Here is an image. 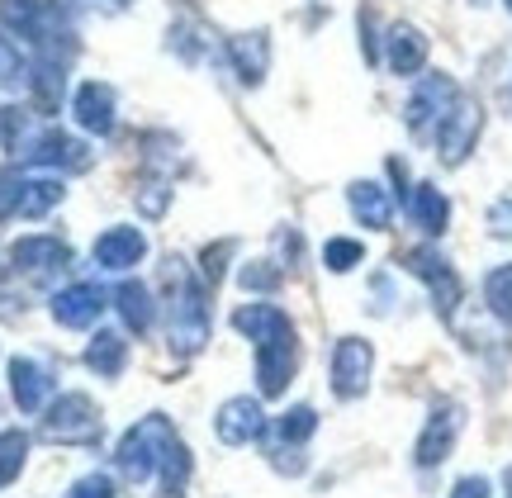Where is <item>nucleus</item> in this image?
<instances>
[{"instance_id":"27","label":"nucleus","mask_w":512,"mask_h":498,"mask_svg":"<svg viewBox=\"0 0 512 498\" xmlns=\"http://www.w3.org/2000/svg\"><path fill=\"white\" fill-rule=\"evenodd\" d=\"M313 427H318V413H313L309 404H299V408H290V413L280 418V437H285V442H304Z\"/></svg>"},{"instance_id":"12","label":"nucleus","mask_w":512,"mask_h":498,"mask_svg":"<svg viewBox=\"0 0 512 498\" xmlns=\"http://www.w3.org/2000/svg\"><path fill=\"white\" fill-rule=\"evenodd\" d=\"M105 314V290L100 285H72L53 299V318L62 328H91L95 318Z\"/></svg>"},{"instance_id":"29","label":"nucleus","mask_w":512,"mask_h":498,"mask_svg":"<svg viewBox=\"0 0 512 498\" xmlns=\"http://www.w3.org/2000/svg\"><path fill=\"white\" fill-rule=\"evenodd\" d=\"M19 72H24V57H19V48L10 43V38H0V86H15Z\"/></svg>"},{"instance_id":"1","label":"nucleus","mask_w":512,"mask_h":498,"mask_svg":"<svg viewBox=\"0 0 512 498\" xmlns=\"http://www.w3.org/2000/svg\"><path fill=\"white\" fill-rule=\"evenodd\" d=\"M233 328L247 332L256 342V380H261V394L275 399L285 394L294 366H299V347H294V323L275 304H247L233 314Z\"/></svg>"},{"instance_id":"32","label":"nucleus","mask_w":512,"mask_h":498,"mask_svg":"<svg viewBox=\"0 0 512 498\" xmlns=\"http://www.w3.org/2000/svg\"><path fill=\"white\" fill-rule=\"evenodd\" d=\"M233 257V242H223V247H209V252H204V276L209 280H219L223 276V261Z\"/></svg>"},{"instance_id":"14","label":"nucleus","mask_w":512,"mask_h":498,"mask_svg":"<svg viewBox=\"0 0 512 498\" xmlns=\"http://www.w3.org/2000/svg\"><path fill=\"white\" fill-rule=\"evenodd\" d=\"M10 261H15L19 271H57V266H67L72 261V247L62 238H19L10 247Z\"/></svg>"},{"instance_id":"7","label":"nucleus","mask_w":512,"mask_h":498,"mask_svg":"<svg viewBox=\"0 0 512 498\" xmlns=\"http://www.w3.org/2000/svg\"><path fill=\"white\" fill-rule=\"evenodd\" d=\"M479 129H484V114H479L475 100H456L451 105V114L441 119V138H437V148H441V162L446 166H460L470 152H475L479 143Z\"/></svg>"},{"instance_id":"9","label":"nucleus","mask_w":512,"mask_h":498,"mask_svg":"<svg viewBox=\"0 0 512 498\" xmlns=\"http://www.w3.org/2000/svg\"><path fill=\"white\" fill-rule=\"evenodd\" d=\"M460 423H465L460 404H437L432 408V418H427V427H422V437H418V465L422 470H432V465H441L446 456H451V446H456V437H460Z\"/></svg>"},{"instance_id":"35","label":"nucleus","mask_w":512,"mask_h":498,"mask_svg":"<svg viewBox=\"0 0 512 498\" xmlns=\"http://www.w3.org/2000/svg\"><path fill=\"white\" fill-rule=\"evenodd\" d=\"M508 10H512V0H508Z\"/></svg>"},{"instance_id":"21","label":"nucleus","mask_w":512,"mask_h":498,"mask_svg":"<svg viewBox=\"0 0 512 498\" xmlns=\"http://www.w3.org/2000/svg\"><path fill=\"white\" fill-rule=\"evenodd\" d=\"M228 57H233V67H238L242 81H261L266 76V38L261 34H242L228 43Z\"/></svg>"},{"instance_id":"8","label":"nucleus","mask_w":512,"mask_h":498,"mask_svg":"<svg viewBox=\"0 0 512 498\" xmlns=\"http://www.w3.org/2000/svg\"><path fill=\"white\" fill-rule=\"evenodd\" d=\"M456 100H460V91L451 76H422V86L413 91V100H408V129L427 133L432 124H441V119L451 114Z\"/></svg>"},{"instance_id":"15","label":"nucleus","mask_w":512,"mask_h":498,"mask_svg":"<svg viewBox=\"0 0 512 498\" xmlns=\"http://www.w3.org/2000/svg\"><path fill=\"white\" fill-rule=\"evenodd\" d=\"M147 242L138 228H110V233H100L95 242V261L105 266V271H128L133 261H143Z\"/></svg>"},{"instance_id":"28","label":"nucleus","mask_w":512,"mask_h":498,"mask_svg":"<svg viewBox=\"0 0 512 498\" xmlns=\"http://www.w3.org/2000/svg\"><path fill=\"white\" fill-rule=\"evenodd\" d=\"M19 176L10 171V166H0V219H10V214H19Z\"/></svg>"},{"instance_id":"19","label":"nucleus","mask_w":512,"mask_h":498,"mask_svg":"<svg viewBox=\"0 0 512 498\" xmlns=\"http://www.w3.org/2000/svg\"><path fill=\"white\" fill-rule=\"evenodd\" d=\"M422 57H427V38L418 29H408V24H394V34H389V67L399 76H413L422 67Z\"/></svg>"},{"instance_id":"4","label":"nucleus","mask_w":512,"mask_h":498,"mask_svg":"<svg viewBox=\"0 0 512 498\" xmlns=\"http://www.w3.org/2000/svg\"><path fill=\"white\" fill-rule=\"evenodd\" d=\"M15 157L34 166H67V171H86L91 166V148L81 138H67L62 129H38L15 143Z\"/></svg>"},{"instance_id":"33","label":"nucleus","mask_w":512,"mask_h":498,"mask_svg":"<svg viewBox=\"0 0 512 498\" xmlns=\"http://www.w3.org/2000/svg\"><path fill=\"white\" fill-rule=\"evenodd\" d=\"M451 498H489V480H479V475H465V480L451 489Z\"/></svg>"},{"instance_id":"26","label":"nucleus","mask_w":512,"mask_h":498,"mask_svg":"<svg viewBox=\"0 0 512 498\" xmlns=\"http://www.w3.org/2000/svg\"><path fill=\"white\" fill-rule=\"evenodd\" d=\"M361 257H366V247H361L356 238H332L328 247H323L328 271H351V266H361Z\"/></svg>"},{"instance_id":"10","label":"nucleus","mask_w":512,"mask_h":498,"mask_svg":"<svg viewBox=\"0 0 512 498\" xmlns=\"http://www.w3.org/2000/svg\"><path fill=\"white\" fill-rule=\"evenodd\" d=\"M408 271L432 285V299H437L441 314H446V318L456 314V304H460V276L451 271V266H446V257H437L432 247H422V252H408Z\"/></svg>"},{"instance_id":"30","label":"nucleus","mask_w":512,"mask_h":498,"mask_svg":"<svg viewBox=\"0 0 512 498\" xmlns=\"http://www.w3.org/2000/svg\"><path fill=\"white\" fill-rule=\"evenodd\" d=\"M67 498H114V484L105 475H86V480L72 484V494Z\"/></svg>"},{"instance_id":"23","label":"nucleus","mask_w":512,"mask_h":498,"mask_svg":"<svg viewBox=\"0 0 512 498\" xmlns=\"http://www.w3.org/2000/svg\"><path fill=\"white\" fill-rule=\"evenodd\" d=\"M57 200H62V181H48V176H43V181L19 185V214H24V219H43Z\"/></svg>"},{"instance_id":"34","label":"nucleus","mask_w":512,"mask_h":498,"mask_svg":"<svg viewBox=\"0 0 512 498\" xmlns=\"http://www.w3.org/2000/svg\"><path fill=\"white\" fill-rule=\"evenodd\" d=\"M489 223H494V233L512 238V200H498V204H494V214H489Z\"/></svg>"},{"instance_id":"5","label":"nucleus","mask_w":512,"mask_h":498,"mask_svg":"<svg viewBox=\"0 0 512 498\" xmlns=\"http://www.w3.org/2000/svg\"><path fill=\"white\" fill-rule=\"evenodd\" d=\"M370 366H375V351L366 337H342L332 347V389L337 399H361L370 389Z\"/></svg>"},{"instance_id":"24","label":"nucleus","mask_w":512,"mask_h":498,"mask_svg":"<svg viewBox=\"0 0 512 498\" xmlns=\"http://www.w3.org/2000/svg\"><path fill=\"white\" fill-rule=\"evenodd\" d=\"M24 456H29V437L10 427V432H0V484H10L24 470Z\"/></svg>"},{"instance_id":"20","label":"nucleus","mask_w":512,"mask_h":498,"mask_svg":"<svg viewBox=\"0 0 512 498\" xmlns=\"http://www.w3.org/2000/svg\"><path fill=\"white\" fill-rule=\"evenodd\" d=\"M128 361V342L119 337V332H95L91 347H86V366L95 370V375H105V380H114L119 370H124Z\"/></svg>"},{"instance_id":"3","label":"nucleus","mask_w":512,"mask_h":498,"mask_svg":"<svg viewBox=\"0 0 512 498\" xmlns=\"http://www.w3.org/2000/svg\"><path fill=\"white\" fill-rule=\"evenodd\" d=\"M171 442H176V432H171V423H166L162 413H152L147 423L128 427V437L119 442V470H124V480L128 484L152 480L162 470V456Z\"/></svg>"},{"instance_id":"18","label":"nucleus","mask_w":512,"mask_h":498,"mask_svg":"<svg viewBox=\"0 0 512 498\" xmlns=\"http://www.w3.org/2000/svg\"><path fill=\"white\" fill-rule=\"evenodd\" d=\"M347 200H351V214L366 223V228H389L394 223V200H389V190L375 181H356L347 190Z\"/></svg>"},{"instance_id":"13","label":"nucleus","mask_w":512,"mask_h":498,"mask_svg":"<svg viewBox=\"0 0 512 498\" xmlns=\"http://www.w3.org/2000/svg\"><path fill=\"white\" fill-rule=\"evenodd\" d=\"M403 204H408V214H413V223H418L427 238H441L446 233V219H451V204H446V195H441L437 185H413V190H403Z\"/></svg>"},{"instance_id":"2","label":"nucleus","mask_w":512,"mask_h":498,"mask_svg":"<svg viewBox=\"0 0 512 498\" xmlns=\"http://www.w3.org/2000/svg\"><path fill=\"white\" fill-rule=\"evenodd\" d=\"M166 285H171V342L181 351H200L209 342V309H204V290L190 280L185 261H166Z\"/></svg>"},{"instance_id":"25","label":"nucleus","mask_w":512,"mask_h":498,"mask_svg":"<svg viewBox=\"0 0 512 498\" xmlns=\"http://www.w3.org/2000/svg\"><path fill=\"white\" fill-rule=\"evenodd\" d=\"M484 295H489V309H494L503 323H512V266H498L484 280Z\"/></svg>"},{"instance_id":"11","label":"nucleus","mask_w":512,"mask_h":498,"mask_svg":"<svg viewBox=\"0 0 512 498\" xmlns=\"http://www.w3.org/2000/svg\"><path fill=\"white\" fill-rule=\"evenodd\" d=\"M214 432H219L223 446H247L266 432V413H261L256 399H228L219 408V418H214Z\"/></svg>"},{"instance_id":"31","label":"nucleus","mask_w":512,"mask_h":498,"mask_svg":"<svg viewBox=\"0 0 512 498\" xmlns=\"http://www.w3.org/2000/svg\"><path fill=\"white\" fill-rule=\"evenodd\" d=\"M242 285H247V290H275V285H280V276H275V271H266V261H261V266H247V271H242Z\"/></svg>"},{"instance_id":"22","label":"nucleus","mask_w":512,"mask_h":498,"mask_svg":"<svg viewBox=\"0 0 512 498\" xmlns=\"http://www.w3.org/2000/svg\"><path fill=\"white\" fill-rule=\"evenodd\" d=\"M119 314H124L128 332H147L152 328V295H147L138 280H128V285H119Z\"/></svg>"},{"instance_id":"17","label":"nucleus","mask_w":512,"mask_h":498,"mask_svg":"<svg viewBox=\"0 0 512 498\" xmlns=\"http://www.w3.org/2000/svg\"><path fill=\"white\" fill-rule=\"evenodd\" d=\"M10 385H15V404L24 413H38V408L48 404V394H53V375L38 366V361H24L19 356L15 366H10Z\"/></svg>"},{"instance_id":"6","label":"nucleus","mask_w":512,"mask_h":498,"mask_svg":"<svg viewBox=\"0 0 512 498\" xmlns=\"http://www.w3.org/2000/svg\"><path fill=\"white\" fill-rule=\"evenodd\" d=\"M43 432H48L53 442H95V437H100V408H95L86 394H67V399H57V404L48 408Z\"/></svg>"},{"instance_id":"16","label":"nucleus","mask_w":512,"mask_h":498,"mask_svg":"<svg viewBox=\"0 0 512 498\" xmlns=\"http://www.w3.org/2000/svg\"><path fill=\"white\" fill-rule=\"evenodd\" d=\"M72 114H76V124H81V129L110 133L114 129V95H110V86L86 81V86L76 91V100H72Z\"/></svg>"}]
</instances>
